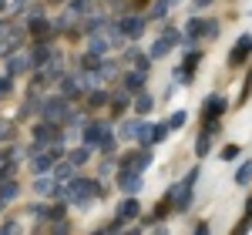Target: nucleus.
Masks as SVG:
<instances>
[{"instance_id": "f257e3e1", "label": "nucleus", "mask_w": 252, "mask_h": 235, "mask_svg": "<svg viewBox=\"0 0 252 235\" xmlns=\"http://www.w3.org/2000/svg\"><path fill=\"white\" fill-rule=\"evenodd\" d=\"M97 192L101 188H97V181H91V178H67L64 181V202H74V205H88Z\"/></svg>"}, {"instance_id": "f03ea898", "label": "nucleus", "mask_w": 252, "mask_h": 235, "mask_svg": "<svg viewBox=\"0 0 252 235\" xmlns=\"http://www.w3.org/2000/svg\"><path fill=\"white\" fill-rule=\"evenodd\" d=\"M195 178H198V168H192L185 181H178V185H172V188H168V195H165V198L172 202L175 212H189V205H192V185H195Z\"/></svg>"}, {"instance_id": "7ed1b4c3", "label": "nucleus", "mask_w": 252, "mask_h": 235, "mask_svg": "<svg viewBox=\"0 0 252 235\" xmlns=\"http://www.w3.org/2000/svg\"><path fill=\"white\" fill-rule=\"evenodd\" d=\"M40 115H44V121H51V124H61L64 118L71 115V104H67V98H47L40 104Z\"/></svg>"}, {"instance_id": "20e7f679", "label": "nucleus", "mask_w": 252, "mask_h": 235, "mask_svg": "<svg viewBox=\"0 0 252 235\" xmlns=\"http://www.w3.org/2000/svg\"><path fill=\"white\" fill-rule=\"evenodd\" d=\"M54 141H64V131H58L51 121H44V124L34 128V145H37V148H47V145H54Z\"/></svg>"}, {"instance_id": "39448f33", "label": "nucleus", "mask_w": 252, "mask_h": 235, "mask_svg": "<svg viewBox=\"0 0 252 235\" xmlns=\"http://www.w3.org/2000/svg\"><path fill=\"white\" fill-rule=\"evenodd\" d=\"M118 188H121L125 195H138V192H141V172H135V168L125 165V172L118 178Z\"/></svg>"}, {"instance_id": "423d86ee", "label": "nucleus", "mask_w": 252, "mask_h": 235, "mask_svg": "<svg viewBox=\"0 0 252 235\" xmlns=\"http://www.w3.org/2000/svg\"><path fill=\"white\" fill-rule=\"evenodd\" d=\"M249 54H252V34H242V37L235 40L232 54H229V64H232V67H239L242 60H249Z\"/></svg>"}, {"instance_id": "0eeeda50", "label": "nucleus", "mask_w": 252, "mask_h": 235, "mask_svg": "<svg viewBox=\"0 0 252 235\" xmlns=\"http://www.w3.org/2000/svg\"><path fill=\"white\" fill-rule=\"evenodd\" d=\"M121 34L125 37H131V40H138L141 34H145V17H138V14H128V17H121Z\"/></svg>"}, {"instance_id": "6e6552de", "label": "nucleus", "mask_w": 252, "mask_h": 235, "mask_svg": "<svg viewBox=\"0 0 252 235\" xmlns=\"http://www.w3.org/2000/svg\"><path fill=\"white\" fill-rule=\"evenodd\" d=\"M27 30H31V37L47 40L51 34H54V24H51V20H44V17H34L31 24H27Z\"/></svg>"}, {"instance_id": "1a4fd4ad", "label": "nucleus", "mask_w": 252, "mask_h": 235, "mask_svg": "<svg viewBox=\"0 0 252 235\" xmlns=\"http://www.w3.org/2000/svg\"><path fill=\"white\" fill-rule=\"evenodd\" d=\"M225 111V98H219V94H209L205 98V108H202V118L209 121V118H219Z\"/></svg>"}, {"instance_id": "9d476101", "label": "nucleus", "mask_w": 252, "mask_h": 235, "mask_svg": "<svg viewBox=\"0 0 252 235\" xmlns=\"http://www.w3.org/2000/svg\"><path fill=\"white\" fill-rule=\"evenodd\" d=\"M128 168H135V172H145L148 165H152V151H138V155H125L121 158Z\"/></svg>"}, {"instance_id": "9b49d317", "label": "nucleus", "mask_w": 252, "mask_h": 235, "mask_svg": "<svg viewBox=\"0 0 252 235\" xmlns=\"http://www.w3.org/2000/svg\"><path fill=\"white\" fill-rule=\"evenodd\" d=\"M34 64H31V58L27 54H20V58H10V64H7V74L10 78H17V74H27Z\"/></svg>"}, {"instance_id": "f8f14e48", "label": "nucleus", "mask_w": 252, "mask_h": 235, "mask_svg": "<svg viewBox=\"0 0 252 235\" xmlns=\"http://www.w3.org/2000/svg\"><path fill=\"white\" fill-rule=\"evenodd\" d=\"M108 135V124H88V131H84V145L88 148H94V145H101V138Z\"/></svg>"}, {"instance_id": "ddd939ff", "label": "nucleus", "mask_w": 252, "mask_h": 235, "mask_svg": "<svg viewBox=\"0 0 252 235\" xmlns=\"http://www.w3.org/2000/svg\"><path fill=\"white\" fill-rule=\"evenodd\" d=\"M138 212H141V208H138V198H128V202L118 205V218H121V222H135Z\"/></svg>"}, {"instance_id": "4468645a", "label": "nucleus", "mask_w": 252, "mask_h": 235, "mask_svg": "<svg viewBox=\"0 0 252 235\" xmlns=\"http://www.w3.org/2000/svg\"><path fill=\"white\" fill-rule=\"evenodd\" d=\"M17 195H20V185L14 178H3L0 181V202H10V198H17Z\"/></svg>"}, {"instance_id": "2eb2a0df", "label": "nucleus", "mask_w": 252, "mask_h": 235, "mask_svg": "<svg viewBox=\"0 0 252 235\" xmlns=\"http://www.w3.org/2000/svg\"><path fill=\"white\" fill-rule=\"evenodd\" d=\"M51 58H54V51H51V47H47V44L40 40L37 47H34V54H31V64L37 67V64H47V60H51Z\"/></svg>"}, {"instance_id": "dca6fc26", "label": "nucleus", "mask_w": 252, "mask_h": 235, "mask_svg": "<svg viewBox=\"0 0 252 235\" xmlns=\"http://www.w3.org/2000/svg\"><path fill=\"white\" fill-rule=\"evenodd\" d=\"M61 94H64V98H74V94H81V81H78V78H61Z\"/></svg>"}, {"instance_id": "f3484780", "label": "nucleus", "mask_w": 252, "mask_h": 235, "mask_svg": "<svg viewBox=\"0 0 252 235\" xmlns=\"http://www.w3.org/2000/svg\"><path fill=\"white\" fill-rule=\"evenodd\" d=\"M125 88H128V91H141V88H145V71H131V74H125Z\"/></svg>"}, {"instance_id": "a211bd4d", "label": "nucleus", "mask_w": 252, "mask_h": 235, "mask_svg": "<svg viewBox=\"0 0 252 235\" xmlns=\"http://www.w3.org/2000/svg\"><path fill=\"white\" fill-rule=\"evenodd\" d=\"M125 58H128V64H131L135 71H148V60H152V58H145V54H138V47H135V51H128Z\"/></svg>"}, {"instance_id": "6ab92c4d", "label": "nucleus", "mask_w": 252, "mask_h": 235, "mask_svg": "<svg viewBox=\"0 0 252 235\" xmlns=\"http://www.w3.org/2000/svg\"><path fill=\"white\" fill-rule=\"evenodd\" d=\"M172 3L175 0H155V3H152V20H161L168 10H172Z\"/></svg>"}, {"instance_id": "aec40b11", "label": "nucleus", "mask_w": 252, "mask_h": 235, "mask_svg": "<svg viewBox=\"0 0 252 235\" xmlns=\"http://www.w3.org/2000/svg\"><path fill=\"white\" fill-rule=\"evenodd\" d=\"M88 158H91V148H88V145H81V148H74V151L67 155V161H71V165H84Z\"/></svg>"}, {"instance_id": "412c9836", "label": "nucleus", "mask_w": 252, "mask_h": 235, "mask_svg": "<svg viewBox=\"0 0 252 235\" xmlns=\"http://www.w3.org/2000/svg\"><path fill=\"white\" fill-rule=\"evenodd\" d=\"M54 185H58L54 178H44V175H40L37 181H34V192H37V195H51V192H54Z\"/></svg>"}, {"instance_id": "4be33fe9", "label": "nucleus", "mask_w": 252, "mask_h": 235, "mask_svg": "<svg viewBox=\"0 0 252 235\" xmlns=\"http://www.w3.org/2000/svg\"><path fill=\"white\" fill-rule=\"evenodd\" d=\"M152 108H155V101H152V94H138V98H135V111H138V115H148Z\"/></svg>"}, {"instance_id": "5701e85b", "label": "nucleus", "mask_w": 252, "mask_h": 235, "mask_svg": "<svg viewBox=\"0 0 252 235\" xmlns=\"http://www.w3.org/2000/svg\"><path fill=\"white\" fill-rule=\"evenodd\" d=\"M128 98H131V91H128V88H125V91H115V115H121V111H125V108H128Z\"/></svg>"}, {"instance_id": "b1692460", "label": "nucleus", "mask_w": 252, "mask_h": 235, "mask_svg": "<svg viewBox=\"0 0 252 235\" xmlns=\"http://www.w3.org/2000/svg\"><path fill=\"white\" fill-rule=\"evenodd\" d=\"M138 128H141V121H125V124H121V138H125V141H131V138L138 135Z\"/></svg>"}, {"instance_id": "393cba45", "label": "nucleus", "mask_w": 252, "mask_h": 235, "mask_svg": "<svg viewBox=\"0 0 252 235\" xmlns=\"http://www.w3.org/2000/svg\"><path fill=\"white\" fill-rule=\"evenodd\" d=\"M252 181V161H246L239 172H235V185H249Z\"/></svg>"}, {"instance_id": "a878e982", "label": "nucleus", "mask_w": 252, "mask_h": 235, "mask_svg": "<svg viewBox=\"0 0 252 235\" xmlns=\"http://www.w3.org/2000/svg\"><path fill=\"white\" fill-rule=\"evenodd\" d=\"M81 67H84V71H97V67H101V58H97V54H91V51H88V54H84V58H81Z\"/></svg>"}, {"instance_id": "bb28decb", "label": "nucleus", "mask_w": 252, "mask_h": 235, "mask_svg": "<svg viewBox=\"0 0 252 235\" xmlns=\"http://www.w3.org/2000/svg\"><path fill=\"white\" fill-rule=\"evenodd\" d=\"M209 138H212V135H205V131H202V138L195 141V155H198V158L209 155Z\"/></svg>"}, {"instance_id": "cd10ccee", "label": "nucleus", "mask_w": 252, "mask_h": 235, "mask_svg": "<svg viewBox=\"0 0 252 235\" xmlns=\"http://www.w3.org/2000/svg\"><path fill=\"white\" fill-rule=\"evenodd\" d=\"M168 51H172V47H168V44H165V40L158 37L155 44H152V54H148V58H165V54H168Z\"/></svg>"}, {"instance_id": "c85d7f7f", "label": "nucleus", "mask_w": 252, "mask_h": 235, "mask_svg": "<svg viewBox=\"0 0 252 235\" xmlns=\"http://www.w3.org/2000/svg\"><path fill=\"white\" fill-rule=\"evenodd\" d=\"M198 60H202V51H192V54H185V64H182V67H185V71L192 74V71H195V64H198Z\"/></svg>"}, {"instance_id": "c756f323", "label": "nucleus", "mask_w": 252, "mask_h": 235, "mask_svg": "<svg viewBox=\"0 0 252 235\" xmlns=\"http://www.w3.org/2000/svg\"><path fill=\"white\" fill-rule=\"evenodd\" d=\"M165 138H168V124H155L152 128V145L155 141H165Z\"/></svg>"}, {"instance_id": "7c9ffc66", "label": "nucleus", "mask_w": 252, "mask_h": 235, "mask_svg": "<svg viewBox=\"0 0 252 235\" xmlns=\"http://www.w3.org/2000/svg\"><path fill=\"white\" fill-rule=\"evenodd\" d=\"M71 175H74V172H71V165H61V161L54 165V178H61V181H67Z\"/></svg>"}, {"instance_id": "2f4dec72", "label": "nucleus", "mask_w": 252, "mask_h": 235, "mask_svg": "<svg viewBox=\"0 0 252 235\" xmlns=\"http://www.w3.org/2000/svg\"><path fill=\"white\" fill-rule=\"evenodd\" d=\"M161 40H165V44H168V47H175V44H178V30H172V27H165V30H161Z\"/></svg>"}, {"instance_id": "473e14b6", "label": "nucleus", "mask_w": 252, "mask_h": 235, "mask_svg": "<svg viewBox=\"0 0 252 235\" xmlns=\"http://www.w3.org/2000/svg\"><path fill=\"white\" fill-rule=\"evenodd\" d=\"M118 74V64H101V67H97V78L104 81V78H115Z\"/></svg>"}, {"instance_id": "72a5a7b5", "label": "nucleus", "mask_w": 252, "mask_h": 235, "mask_svg": "<svg viewBox=\"0 0 252 235\" xmlns=\"http://www.w3.org/2000/svg\"><path fill=\"white\" fill-rule=\"evenodd\" d=\"M44 218H64V205H51V208H44Z\"/></svg>"}, {"instance_id": "f704fd0d", "label": "nucleus", "mask_w": 252, "mask_h": 235, "mask_svg": "<svg viewBox=\"0 0 252 235\" xmlns=\"http://www.w3.org/2000/svg\"><path fill=\"white\" fill-rule=\"evenodd\" d=\"M115 148H118V141H115L111 135H104V138H101V151H104V155H111Z\"/></svg>"}, {"instance_id": "c9c22d12", "label": "nucleus", "mask_w": 252, "mask_h": 235, "mask_svg": "<svg viewBox=\"0 0 252 235\" xmlns=\"http://www.w3.org/2000/svg\"><path fill=\"white\" fill-rule=\"evenodd\" d=\"M14 138V124L10 121H0V141H10Z\"/></svg>"}, {"instance_id": "e433bc0d", "label": "nucleus", "mask_w": 252, "mask_h": 235, "mask_svg": "<svg viewBox=\"0 0 252 235\" xmlns=\"http://www.w3.org/2000/svg\"><path fill=\"white\" fill-rule=\"evenodd\" d=\"M202 37H219V24H215V20H205V27H202Z\"/></svg>"}, {"instance_id": "4c0bfd02", "label": "nucleus", "mask_w": 252, "mask_h": 235, "mask_svg": "<svg viewBox=\"0 0 252 235\" xmlns=\"http://www.w3.org/2000/svg\"><path fill=\"white\" fill-rule=\"evenodd\" d=\"M232 158H239V145H225L222 148V161H232Z\"/></svg>"}, {"instance_id": "58836bf2", "label": "nucleus", "mask_w": 252, "mask_h": 235, "mask_svg": "<svg viewBox=\"0 0 252 235\" xmlns=\"http://www.w3.org/2000/svg\"><path fill=\"white\" fill-rule=\"evenodd\" d=\"M104 101H108V91H94V94H91V108H101Z\"/></svg>"}, {"instance_id": "ea45409f", "label": "nucleus", "mask_w": 252, "mask_h": 235, "mask_svg": "<svg viewBox=\"0 0 252 235\" xmlns=\"http://www.w3.org/2000/svg\"><path fill=\"white\" fill-rule=\"evenodd\" d=\"M182 124H185V111H175L172 121H168V128H182Z\"/></svg>"}, {"instance_id": "a19ab883", "label": "nucleus", "mask_w": 252, "mask_h": 235, "mask_svg": "<svg viewBox=\"0 0 252 235\" xmlns=\"http://www.w3.org/2000/svg\"><path fill=\"white\" fill-rule=\"evenodd\" d=\"M14 165H17V161H7V165H0V178H14Z\"/></svg>"}, {"instance_id": "79ce46f5", "label": "nucleus", "mask_w": 252, "mask_h": 235, "mask_svg": "<svg viewBox=\"0 0 252 235\" xmlns=\"http://www.w3.org/2000/svg\"><path fill=\"white\" fill-rule=\"evenodd\" d=\"M249 225H252V198L246 202V222H242V229H249Z\"/></svg>"}, {"instance_id": "37998d69", "label": "nucleus", "mask_w": 252, "mask_h": 235, "mask_svg": "<svg viewBox=\"0 0 252 235\" xmlns=\"http://www.w3.org/2000/svg\"><path fill=\"white\" fill-rule=\"evenodd\" d=\"M10 88H14V84H10V74L0 78V94H10Z\"/></svg>"}, {"instance_id": "c03bdc74", "label": "nucleus", "mask_w": 252, "mask_h": 235, "mask_svg": "<svg viewBox=\"0 0 252 235\" xmlns=\"http://www.w3.org/2000/svg\"><path fill=\"white\" fill-rule=\"evenodd\" d=\"M252 91V74H249V84H246V91H242V94H249Z\"/></svg>"}, {"instance_id": "a18cd8bd", "label": "nucleus", "mask_w": 252, "mask_h": 235, "mask_svg": "<svg viewBox=\"0 0 252 235\" xmlns=\"http://www.w3.org/2000/svg\"><path fill=\"white\" fill-rule=\"evenodd\" d=\"M3 7H7V0H0V14H3Z\"/></svg>"}, {"instance_id": "49530a36", "label": "nucleus", "mask_w": 252, "mask_h": 235, "mask_svg": "<svg viewBox=\"0 0 252 235\" xmlns=\"http://www.w3.org/2000/svg\"><path fill=\"white\" fill-rule=\"evenodd\" d=\"M195 3H202V7H205V3H209V0H195Z\"/></svg>"}]
</instances>
